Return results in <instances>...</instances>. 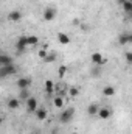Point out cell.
Listing matches in <instances>:
<instances>
[{
    "mask_svg": "<svg viewBox=\"0 0 132 134\" xmlns=\"http://www.w3.org/2000/svg\"><path fill=\"white\" fill-rule=\"evenodd\" d=\"M20 98L25 100V101L30 98V92H28V89H20Z\"/></svg>",
    "mask_w": 132,
    "mask_h": 134,
    "instance_id": "cell-21",
    "label": "cell"
},
{
    "mask_svg": "<svg viewBox=\"0 0 132 134\" xmlns=\"http://www.w3.org/2000/svg\"><path fill=\"white\" fill-rule=\"evenodd\" d=\"M124 58H126L128 64H131V66H132V52H128V53L124 55Z\"/></svg>",
    "mask_w": 132,
    "mask_h": 134,
    "instance_id": "cell-25",
    "label": "cell"
},
{
    "mask_svg": "<svg viewBox=\"0 0 132 134\" xmlns=\"http://www.w3.org/2000/svg\"><path fill=\"white\" fill-rule=\"evenodd\" d=\"M118 42H120L121 45H124V44H132V33H123V34H120Z\"/></svg>",
    "mask_w": 132,
    "mask_h": 134,
    "instance_id": "cell-9",
    "label": "cell"
},
{
    "mask_svg": "<svg viewBox=\"0 0 132 134\" xmlns=\"http://www.w3.org/2000/svg\"><path fill=\"white\" fill-rule=\"evenodd\" d=\"M25 104H27V109L30 111V112H36L39 108H37V100L34 98V97H30L28 100L25 101Z\"/></svg>",
    "mask_w": 132,
    "mask_h": 134,
    "instance_id": "cell-4",
    "label": "cell"
},
{
    "mask_svg": "<svg viewBox=\"0 0 132 134\" xmlns=\"http://www.w3.org/2000/svg\"><path fill=\"white\" fill-rule=\"evenodd\" d=\"M131 17H132V13H131Z\"/></svg>",
    "mask_w": 132,
    "mask_h": 134,
    "instance_id": "cell-30",
    "label": "cell"
},
{
    "mask_svg": "<svg viewBox=\"0 0 132 134\" xmlns=\"http://www.w3.org/2000/svg\"><path fill=\"white\" fill-rule=\"evenodd\" d=\"M14 73H16V66H14V64L0 67V76H2V78H5V76H8V75H14Z\"/></svg>",
    "mask_w": 132,
    "mask_h": 134,
    "instance_id": "cell-2",
    "label": "cell"
},
{
    "mask_svg": "<svg viewBox=\"0 0 132 134\" xmlns=\"http://www.w3.org/2000/svg\"><path fill=\"white\" fill-rule=\"evenodd\" d=\"M78 94H79V89H78V87H71V89H70V95H71V97H76Z\"/></svg>",
    "mask_w": 132,
    "mask_h": 134,
    "instance_id": "cell-26",
    "label": "cell"
},
{
    "mask_svg": "<svg viewBox=\"0 0 132 134\" xmlns=\"http://www.w3.org/2000/svg\"><path fill=\"white\" fill-rule=\"evenodd\" d=\"M45 91H47L48 95H51V94L55 92V84H53V81H50V80L45 81Z\"/></svg>",
    "mask_w": 132,
    "mask_h": 134,
    "instance_id": "cell-15",
    "label": "cell"
},
{
    "mask_svg": "<svg viewBox=\"0 0 132 134\" xmlns=\"http://www.w3.org/2000/svg\"><path fill=\"white\" fill-rule=\"evenodd\" d=\"M98 111H99V104H97V103H92L87 108V114L89 115H98Z\"/></svg>",
    "mask_w": 132,
    "mask_h": 134,
    "instance_id": "cell-12",
    "label": "cell"
},
{
    "mask_svg": "<svg viewBox=\"0 0 132 134\" xmlns=\"http://www.w3.org/2000/svg\"><path fill=\"white\" fill-rule=\"evenodd\" d=\"M98 117L101 119V120H107L109 117H112V111H110L109 108H99Z\"/></svg>",
    "mask_w": 132,
    "mask_h": 134,
    "instance_id": "cell-8",
    "label": "cell"
},
{
    "mask_svg": "<svg viewBox=\"0 0 132 134\" xmlns=\"http://www.w3.org/2000/svg\"><path fill=\"white\" fill-rule=\"evenodd\" d=\"M44 61H45V63H55V61H56V55H55V53H48V56H47Z\"/></svg>",
    "mask_w": 132,
    "mask_h": 134,
    "instance_id": "cell-22",
    "label": "cell"
},
{
    "mask_svg": "<svg viewBox=\"0 0 132 134\" xmlns=\"http://www.w3.org/2000/svg\"><path fill=\"white\" fill-rule=\"evenodd\" d=\"M8 108L9 109H17L19 108V100L17 98H11V100L8 101Z\"/></svg>",
    "mask_w": 132,
    "mask_h": 134,
    "instance_id": "cell-17",
    "label": "cell"
},
{
    "mask_svg": "<svg viewBox=\"0 0 132 134\" xmlns=\"http://www.w3.org/2000/svg\"><path fill=\"white\" fill-rule=\"evenodd\" d=\"M9 64H13V58H11L9 55H6V53L0 55V67L9 66Z\"/></svg>",
    "mask_w": 132,
    "mask_h": 134,
    "instance_id": "cell-10",
    "label": "cell"
},
{
    "mask_svg": "<svg viewBox=\"0 0 132 134\" xmlns=\"http://www.w3.org/2000/svg\"><path fill=\"white\" fill-rule=\"evenodd\" d=\"M58 41H59L61 44H64V45L70 44V37H68L65 33H59V34H58Z\"/></svg>",
    "mask_w": 132,
    "mask_h": 134,
    "instance_id": "cell-16",
    "label": "cell"
},
{
    "mask_svg": "<svg viewBox=\"0 0 132 134\" xmlns=\"http://www.w3.org/2000/svg\"><path fill=\"white\" fill-rule=\"evenodd\" d=\"M99 67L101 66H97L95 69H92V75H93V76H99V75H101V69H99Z\"/></svg>",
    "mask_w": 132,
    "mask_h": 134,
    "instance_id": "cell-24",
    "label": "cell"
},
{
    "mask_svg": "<svg viewBox=\"0 0 132 134\" xmlns=\"http://www.w3.org/2000/svg\"><path fill=\"white\" fill-rule=\"evenodd\" d=\"M56 17V11H55V8H45V11H44V20H47V22H50V20H53Z\"/></svg>",
    "mask_w": 132,
    "mask_h": 134,
    "instance_id": "cell-5",
    "label": "cell"
},
{
    "mask_svg": "<svg viewBox=\"0 0 132 134\" xmlns=\"http://www.w3.org/2000/svg\"><path fill=\"white\" fill-rule=\"evenodd\" d=\"M65 73H67V67L65 66H61V67H59V70H58V75L62 78V76H65Z\"/></svg>",
    "mask_w": 132,
    "mask_h": 134,
    "instance_id": "cell-23",
    "label": "cell"
},
{
    "mask_svg": "<svg viewBox=\"0 0 132 134\" xmlns=\"http://www.w3.org/2000/svg\"><path fill=\"white\" fill-rule=\"evenodd\" d=\"M37 44H39L37 36H28V45H37Z\"/></svg>",
    "mask_w": 132,
    "mask_h": 134,
    "instance_id": "cell-19",
    "label": "cell"
},
{
    "mask_svg": "<svg viewBox=\"0 0 132 134\" xmlns=\"http://www.w3.org/2000/svg\"><path fill=\"white\" fill-rule=\"evenodd\" d=\"M92 63H93L95 66H103V64L106 63V58H103L101 53L95 52V53H92Z\"/></svg>",
    "mask_w": 132,
    "mask_h": 134,
    "instance_id": "cell-7",
    "label": "cell"
},
{
    "mask_svg": "<svg viewBox=\"0 0 132 134\" xmlns=\"http://www.w3.org/2000/svg\"><path fill=\"white\" fill-rule=\"evenodd\" d=\"M8 19H9L11 22H19V20L22 19V13H20V11H11V13L8 14Z\"/></svg>",
    "mask_w": 132,
    "mask_h": 134,
    "instance_id": "cell-11",
    "label": "cell"
},
{
    "mask_svg": "<svg viewBox=\"0 0 132 134\" xmlns=\"http://www.w3.org/2000/svg\"><path fill=\"white\" fill-rule=\"evenodd\" d=\"M103 95H104V97H112V95H115V87H113V86H106V87L103 89Z\"/></svg>",
    "mask_w": 132,
    "mask_h": 134,
    "instance_id": "cell-14",
    "label": "cell"
},
{
    "mask_svg": "<svg viewBox=\"0 0 132 134\" xmlns=\"http://www.w3.org/2000/svg\"><path fill=\"white\" fill-rule=\"evenodd\" d=\"M27 45H28V36H20V37L17 39V42H16V48H17L19 52L25 50Z\"/></svg>",
    "mask_w": 132,
    "mask_h": 134,
    "instance_id": "cell-3",
    "label": "cell"
},
{
    "mask_svg": "<svg viewBox=\"0 0 132 134\" xmlns=\"http://www.w3.org/2000/svg\"><path fill=\"white\" fill-rule=\"evenodd\" d=\"M30 134H40V131H33V133H30Z\"/></svg>",
    "mask_w": 132,
    "mask_h": 134,
    "instance_id": "cell-28",
    "label": "cell"
},
{
    "mask_svg": "<svg viewBox=\"0 0 132 134\" xmlns=\"http://www.w3.org/2000/svg\"><path fill=\"white\" fill-rule=\"evenodd\" d=\"M30 86H31V78H28V76L25 78L23 76V78H19L17 80V87L19 89H28Z\"/></svg>",
    "mask_w": 132,
    "mask_h": 134,
    "instance_id": "cell-6",
    "label": "cell"
},
{
    "mask_svg": "<svg viewBox=\"0 0 132 134\" xmlns=\"http://www.w3.org/2000/svg\"><path fill=\"white\" fill-rule=\"evenodd\" d=\"M47 56H48V53H47L45 50H40V52H39V58H40V59H45Z\"/></svg>",
    "mask_w": 132,
    "mask_h": 134,
    "instance_id": "cell-27",
    "label": "cell"
},
{
    "mask_svg": "<svg viewBox=\"0 0 132 134\" xmlns=\"http://www.w3.org/2000/svg\"><path fill=\"white\" fill-rule=\"evenodd\" d=\"M55 106H56V108H62V106H64V98H62V95H59V97L55 98Z\"/></svg>",
    "mask_w": 132,
    "mask_h": 134,
    "instance_id": "cell-20",
    "label": "cell"
},
{
    "mask_svg": "<svg viewBox=\"0 0 132 134\" xmlns=\"http://www.w3.org/2000/svg\"><path fill=\"white\" fill-rule=\"evenodd\" d=\"M73 117H75V109L73 108H65L59 114V122L61 123H68V122L73 120Z\"/></svg>",
    "mask_w": 132,
    "mask_h": 134,
    "instance_id": "cell-1",
    "label": "cell"
},
{
    "mask_svg": "<svg viewBox=\"0 0 132 134\" xmlns=\"http://www.w3.org/2000/svg\"><path fill=\"white\" fill-rule=\"evenodd\" d=\"M118 2H120V3L123 5V3H124V2H128V0H118Z\"/></svg>",
    "mask_w": 132,
    "mask_h": 134,
    "instance_id": "cell-29",
    "label": "cell"
},
{
    "mask_svg": "<svg viewBox=\"0 0 132 134\" xmlns=\"http://www.w3.org/2000/svg\"><path fill=\"white\" fill-rule=\"evenodd\" d=\"M123 9H124V13H132V2L131 0H128V2H124L123 3Z\"/></svg>",
    "mask_w": 132,
    "mask_h": 134,
    "instance_id": "cell-18",
    "label": "cell"
},
{
    "mask_svg": "<svg viewBox=\"0 0 132 134\" xmlns=\"http://www.w3.org/2000/svg\"><path fill=\"white\" fill-rule=\"evenodd\" d=\"M34 114H36V119L37 120H45L47 119V109H44V108H39Z\"/></svg>",
    "mask_w": 132,
    "mask_h": 134,
    "instance_id": "cell-13",
    "label": "cell"
}]
</instances>
